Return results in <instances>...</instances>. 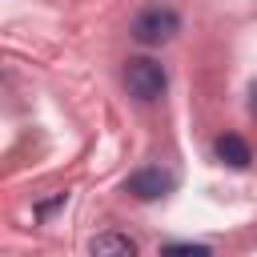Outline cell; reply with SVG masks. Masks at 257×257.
<instances>
[{
	"mask_svg": "<svg viewBox=\"0 0 257 257\" xmlns=\"http://www.w3.org/2000/svg\"><path fill=\"white\" fill-rule=\"evenodd\" d=\"M124 88H128L137 100H161L165 88H169V76H165V68H161L157 60L133 56V60L124 64Z\"/></svg>",
	"mask_w": 257,
	"mask_h": 257,
	"instance_id": "obj_1",
	"label": "cell"
},
{
	"mask_svg": "<svg viewBox=\"0 0 257 257\" xmlns=\"http://www.w3.org/2000/svg\"><path fill=\"white\" fill-rule=\"evenodd\" d=\"M177 28H181L177 12H173V8H161V4L145 8V12L133 20V36H137L141 44H165V40L177 36Z\"/></svg>",
	"mask_w": 257,
	"mask_h": 257,
	"instance_id": "obj_2",
	"label": "cell"
},
{
	"mask_svg": "<svg viewBox=\"0 0 257 257\" xmlns=\"http://www.w3.org/2000/svg\"><path fill=\"white\" fill-rule=\"evenodd\" d=\"M173 173H165V169H141V173H133L128 181H124V193H133L137 201H157V197H165V193H173Z\"/></svg>",
	"mask_w": 257,
	"mask_h": 257,
	"instance_id": "obj_3",
	"label": "cell"
},
{
	"mask_svg": "<svg viewBox=\"0 0 257 257\" xmlns=\"http://www.w3.org/2000/svg\"><path fill=\"white\" fill-rule=\"evenodd\" d=\"M217 157H221L225 165H233V169H245V165L253 161V153H249V145H245L241 137H233V133H225V137L217 141Z\"/></svg>",
	"mask_w": 257,
	"mask_h": 257,
	"instance_id": "obj_4",
	"label": "cell"
},
{
	"mask_svg": "<svg viewBox=\"0 0 257 257\" xmlns=\"http://www.w3.org/2000/svg\"><path fill=\"white\" fill-rule=\"evenodd\" d=\"M88 249H92L96 257H104V253L133 257V253H137V241H128V237H120V233H100V237H92V241H88Z\"/></svg>",
	"mask_w": 257,
	"mask_h": 257,
	"instance_id": "obj_5",
	"label": "cell"
},
{
	"mask_svg": "<svg viewBox=\"0 0 257 257\" xmlns=\"http://www.w3.org/2000/svg\"><path fill=\"white\" fill-rule=\"evenodd\" d=\"M165 253H209V245H193V241H177V245H165Z\"/></svg>",
	"mask_w": 257,
	"mask_h": 257,
	"instance_id": "obj_6",
	"label": "cell"
},
{
	"mask_svg": "<svg viewBox=\"0 0 257 257\" xmlns=\"http://www.w3.org/2000/svg\"><path fill=\"white\" fill-rule=\"evenodd\" d=\"M249 108H253V116H257V84L249 88Z\"/></svg>",
	"mask_w": 257,
	"mask_h": 257,
	"instance_id": "obj_7",
	"label": "cell"
}]
</instances>
